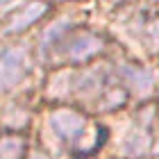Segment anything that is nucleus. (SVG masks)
Returning <instances> with one entry per match:
<instances>
[{
  "instance_id": "2",
  "label": "nucleus",
  "mask_w": 159,
  "mask_h": 159,
  "mask_svg": "<svg viewBox=\"0 0 159 159\" xmlns=\"http://www.w3.org/2000/svg\"><path fill=\"white\" fill-rule=\"evenodd\" d=\"M48 125L59 141H77L86 127V120L73 109H57L48 116Z\"/></svg>"
},
{
  "instance_id": "8",
  "label": "nucleus",
  "mask_w": 159,
  "mask_h": 159,
  "mask_svg": "<svg viewBox=\"0 0 159 159\" xmlns=\"http://www.w3.org/2000/svg\"><path fill=\"white\" fill-rule=\"evenodd\" d=\"M14 0H0V7H7V5H11Z\"/></svg>"
},
{
  "instance_id": "6",
  "label": "nucleus",
  "mask_w": 159,
  "mask_h": 159,
  "mask_svg": "<svg viewBox=\"0 0 159 159\" xmlns=\"http://www.w3.org/2000/svg\"><path fill=\"white\" fill-rule=\"evenodd\" d=\"M68 23L66 20H59V23H55V25H50L46 34H43V39H41V52H50L52 48H57L59 43L64 41V37L68 34Z\"/></svg>"
},
{
  "instance_id": "1",
  "label": "nucleus",
  "mask_w": 159,
  "mask_h": 159,
  "mask_svg": "<svg viewBox=\"0 0 159 159\" xmlns=\"http://www.w3.org/2000/svg\"><path fill=\"white\" fill-rule=\"evenodd\" d=\"M27 70H30V59L25 48H11L0 55V96L23 82Z\"/></svg>"
},
{
  "instance_id": "3",
  "label": "nucleus",
  "mask_w": 159,
  "mask_h": 159,
  "mask_svg": "<svg viewBox=\"0 0 159 159\" xmlns=\"http://www.w3.org/2000/svg\"><path fill=\"white\" fill-rule=\"evenodd\" d=\"M102 48H105V41L98 34H89V32L75 34L66 43V57L70 61H86L91 57H96Z\"/></svg>"
},
{
  "instance_id": "7",
  "label": "nucleus",
  "mask_w": 159,
  "mask_h": 159,
  "mask_svg": "<svg viewBox=\"0 0 159 159\" xmlns=\"http://www.w3.org/2000/svg\"><path fill=\"white\" fill-rule=\"evenodd\" d=\"M25 152L23 139H5L0 141V159H20Z\"/></svg>"
},
{
  "instance_id": "5",
  "label": "nucleus",
  "mask_w": 159,
  "mask_h": 159,
  "mask_svg": "<svg viewBox=\"0 0 159 159\" xmlns=\"http://www.w3.org/2000/svg\"><path fill=\"white\" fill-rule=\"evenodd\" d=\"M123 77H125V82L136 89L139 93H148L150 86H152V75L148 73V70L143 68H134V66H125L123 68Z\"/></svg>"
},
{
  "instance_id": "4",
  "label": "nucleus",
  "mask_w": 159,
  "mask_h": 159,
  "mask_svg": "<svg viewBox=\"0 0 159 159\" xmlns=\"http://www.w3.org/2000/svg\"><path fill=\"white\" fill-rule=\"evenodd\" d=\"M46 11H48V5L43 2V0H32V2H27L23 9H18L9 20H7L5 34H16V32L27 30V27H30L32 23H37Z\"/></svg>"
},
{
  "instance_id": "9",
  "label": "nucleus",
  "mask_w": 159,
  "mask_h": 159,
  "mask_svg": "<svg viewBox=\"0 0 159 159\" xmlns=\"http://www.w3.org/2000/svg\"><path fill=\"white\" fill-rule=\"evenodd\" d=\"M111 2H120V0H111Z\"/></svg>"
},
{
  "instance_id": "10",
  "label": "nucleus",
  "mask_w": 159,
  "mask_h": 159,
  "mask_svg": "<svg viewBox=\"0 0 159 159\" xmlns=\"http://www.w3.org/2000/svg\"><path fill=\"white\" fill-rule=\"evenodd\" d=\"M32 159H41V157H32Z\"/></svg>"
}]
</instances>
